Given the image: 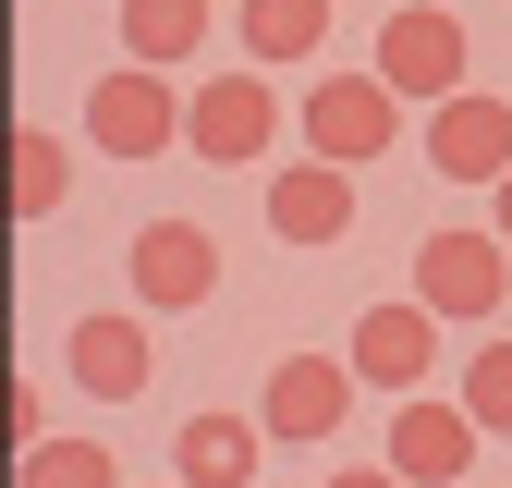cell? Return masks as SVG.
I'll return each mask as SVG.
<instances>
[{
  "mask_svg": "<svg viewBox=\"0 0 512 488\" xmlns=\"http://www.w3.org/2000/svg\"><path fill=\"white\" fill-rule=\"evenodd\" d=\"M183 147L196 159H269L281 147V86L256 74V61H232V74H208V86H183Z\"/></svg>",
  "mask_w": 512,
  "mask_h": 488,
  "instance_id": "cell-1",
  "label": "cell"
},
{
  "mask_svg": "<svg viewBox=\"0 0 512 488\" xmlns=\"http://www.w3.org/2000/svg\"><path fill=\"white\" fill-rule=\"evenodd\" d=\"M415 305H427V318L439 330H476V318H500V305H512V244L500 232H427L415 244Z\"/></svg>",
  "mask_w": 512,
  "mask_h": 488,
  "instance_id": "cell-2",
  "label": "cell"
},
{
  "mask_svg": "<svg viewBox=\"0 0 512 488\" xmlns=\"http://www.w3.org/2000/svg\"><path fill=\"white\" fill-rule=\"evenodd\" d=\"M391 147H403V98L378 86V74H317L305 86V159L366 171V159H391Z\"/></svg>",
  "mask_w": 512,
  "mask_h": 488,
  "instance_id": "cell-3",
  "label": "cell"
},
{
  "mask_svg": "<svg viewBox=\"0 0 512 488\" xmlns=\"http://www.w3.org/2000/svg\"><path fill=\"white\" fill-rule=\"evenodd\" d=\"M86 147H98V159H171V147H183V86L147 74V61L98 74V86H86Z\"/></svg>",
  "mask_w": 512,
  "mask_h": 488,
  "instance_id": "cell-4",
  "label": "cell"
},
{
  "mask_svg": "<svg viewBox=\"0 0 512 488\" xmlns=\"http://www.w3.org/2000/svg\"><path fill=\"white\" fill-rule=\"evenodd\" d=\"M464 61H476V49H464V25H452V13H391V25H378V61H366V74L391 86L403 110H439V98H464V86H476Z\"/></svg>",
  "mask_w": 512,
  "mask_h": 488,
  "instance_id": "cell-5",
  "label": "cell"
},
{
  "mask_svg": "<svg viewBox=\"0 0 512 488\" xmlns=\"http://www.w3.org/2000/svg\"><path fill=\"white\" fill-rule=\"evenodd\" d=\"M122 269H135V318H183V305L220 293V244L196 220H147L135 244H122Z\"/></svg>",
  "mask_w": 512,
  "mask_h": 488,
  "instance_id": "cell-6",
  "label": "cell"
},
{
  "mask_svg": "<svg viewBox=\"0 0 512 488\" xmlns=\"http://www.w3.org/2000/svg\"><path fill=\"white\" fill-rule=\"evenodd\" d=\"M476 440H488V427H476L464 403L403 391V415H391V476H403V488H464V476H476Z\"/></svg>",
  "mask_w": 512,
  "mask_h": 488,
  "instance_id": "cell-7",
  "label": "cell"
},
{
  "mask_svg": "<svg viewBox=\"0 0 512 488\" xmlns=\"http://www.w3.org/2000/svg\"><path fill=\"white\" fill-rule=\"evenodd\" d=\"M342 415H354V366L342 354H281L269 391H256V427H269V440H342Z\"/></svg>",
  "mask_w": 512,
  "mask_h": 488,
  "instance_id": "cell-8",
  "label": "cell"
},
{
  "mask_svg": "<svg viewBox=\"0 0 512 488\" xmlns=\"http://www.w3.org/2000/svg\"><path fill=\"white\" fill-rule=\"evenodd\" d=\"M342 366H354V391H391V403H403V391H427V366H439V318H427L415 293H403V305H366Z\"/></svg>",
  "mask_w": 512,
  "mask_h": 488,
  "instance_id": "cell-9",
  "label": "cell"
},
{
  "mask_svg": "<svg viewBox=\"0 0 512 488\" xmlns=\"http://www.w3.org/2000/svg\"><path fill=\"white\" fill-rule=\"evenodd\" d=\"M427 171H439V183H500V171H512V98H488V86L439 98V110H427Z\"/></svg>",
  "mask_w": 512,
  "mask_h": 488,
  "instance_id": "cell-10",
  "label": "cell"
},
{
  "mask_svg": "<svg viewBox=\"0 0 512 488\" xmlns=\"http://www.w3.org/2000/svg\"><path fill=\"white\" fill-rule=\"evenodd\" d=\"M61 366H74V391L86 403H135L147 379H159V342H147V318H74V342H61Z\"/></svg>",
  "mask_w": 512,
  "mask_h": 488,
  "instance_id": "cell-11",
  "label": "cell"
},
{
  "mask_svg": "<svg viewBox=\"0 0 512 488\" xmlns=\"http://www.w3.org/2000/svg\"><path fill=\"white\" fill-rule=\"evenodd\" d=\"M256 464H269V427L256 415H183L171 427V488H256Z\"/></svg>",
  "mask_w": 512,
  "mask_h": 488,
  "instance_id": "cell-12",
  "label": "cell"
},
{
  "mask_svg": "<svg viewBox=\"0 0 512 488\" xmlns=\"http://www.w3.org/2000/svg\"><path fill=\"white\" fill-rule=\"evenodd\" d=\"M269 232H281V244H342V232H354V171L293 159V171L269 183Z\"/></svg>",
  "mask_w": 512,
  "mask_h": 488,
  "instance_id": "cell-13",
  "label": "cell"
},
{
  "mask_svg": "<svg viewBox=\"0 0 512 488\" xmlns=\"http://www.w3.org/2000/svg\"><path fill=\"white\" fill-rule=\"evenodd\" d=\"M61 196H74V147L13 122V135H0V208H13V220H49Z\"/></svg>",
  "mask_w": 512,
  "mask_h": 488,
  "instance_id": "cell-14",
  "label": "cell"
},
{
  "mask_svg": "<svg viewBox=\"0 0 512 488\" xmlns=\"http://www.w3.org/2000/svg\"><path fill=\"white\" fill-rule=\"evenodd\" d=\"M122 49H135L147 74H183V61L208 49V0H122Z\"/></svg>",
  "mask_w": 512,
  "mask_h": 488,
  "instance_id": "cell-15",
  "label": "cell"
},
{
  "mask_svg": "<svg viewBox=\"0 0 512 488\" xmlns=\"http://www.w3.org/2000/svg\"><path fill=\"white\" fill-rule=\"evenodd\" d=\"M232 37H244V61H256V74H281V61H305L317 37H330V0H244V13H232Z\"/></svg>",
  "mask_w": 512,
  "mask_h": 488,
  "instance_id": "cell-16",
  "label": "cell"
},
{
  "mask_svg": "<svg viewBox=\"0 0 512 488\" xmlns=\"http://www.w3.org/2000/svg\"><path fill=\"white\" fill-rule=\"evenodd\" d=\"M13 488H122V464H110V440H37Z\"/></svg>",
  "mask_w": 512,
  "mask_h": 488,
  "instance_id": "cell-17",
  "label": "cell"
},
{
  "mask_svg": "<svg viewBox=\"0 0 512 488\" xmlns=\"http://www.w3.org/2000/svg\"><path fill=\"white\" fill-rule=\"evenodd\" d=\"M476 427H512V342H476L464 354V391H452Z\"/></svg>",
  "mask_w": 512,
  "mask_h": 488,
  "instance_id": "cell-18",
  "label": "cell"
},
{
  "mask_svg": "<svg viewBox=\"0 0 512 488\" xmlns=\"http://www.w3.org/2000/svg\"><path fill=\"white\" fill-rule=\"evenodd\" d=\"M37 427H49V403H37V391L13 379V391H0V440H37Z\"/></svg>",
  "mask_w": 512,
  "mask_h": 488,
  "instance_id": "cell-19",
  "label": "cell"
},
{
  "mask_svg": "<svg viewBox=\"0 0 512 488\" xmlns=\"http://www.w3.org/2000/svg\"><path fill=\"white\" fill-rule=\"evenodd\" d=\"M330 488H403V476H391V464H342Z\"/></svg>",
  "mask_w": 512,
  "mask_h": 488,
  "instance_id": "cell-20",
  "label": "cell"
},
{
  "mask_svg": "<svg viewBox=\"0 0 512 488\" xmlns=\"http://www.w3.org/2000/svg\"><path fill=\"white\" fill-rule=\"evenodd\" d=\"M500 244H512V171H500Z\"/></svg>",
  "mask_w": 512,
  "mask_h": 488,
  "instance_id": "cell-21",
  "label": "cell"
},
{
  "mask_svg": "<svg viewBox=\"0 0 512 488\" xmlns=\"http://www.w3.org/2000/svg\"><path fill=\"white\" fill-rule=\"evenodd\" d=\"M256 488H269V476H256Z\"/></svg>",
  "mask_w": 512,
  "mask_h": 488,
  "instance_id": "cell-22",
  "label": "cell"
}]
</instances>
